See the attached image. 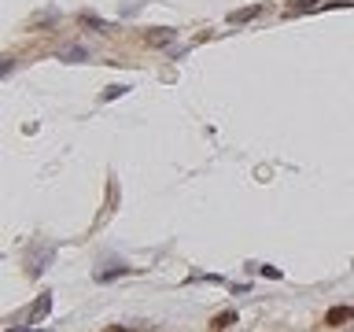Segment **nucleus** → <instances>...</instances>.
I'll return each instance as SVG.
<instances>
[{
	"label": "nucleus",
	"mask_w": 354,
	"mask_h": 332,
	"mask_svg": "<svg viewBox=\"0 0 354 332\" xmlns=\"http://www.w3.org/2000/svg\"><path fill=\"white\" fill-rule=\"evenodd\" d=\"M351 317H354V310H351V306H332L328 314H325V325L336 329V325H347Z\"/></svg>",
	"instance_id": "nucleus-1"
},
{
	"label": "nucleus",
	"mask_w": 354,
	"mask_h": 332,
	"mask_svg": "<svg viewBox=\"0 0 354 332\" xmlns=\"http://www.w3.org/2000/svg\"><path fill=\"white\" fill-rule=\"evenodd\" d=\"M48 310H52V295H41V299H37V306L30 310V325H37V321L48 314Z\"/></svg>",
	"instance_id": "nucleus-2"
},
{
	"label": "nucleus",
	"mask_w": 354,
	"mask_h": 332,
	"mask_svg": "<svg viewBox=\"0 0 354 332\" xmlns=\"http://www.w3.org/2000/svg\"><path fill=\"white\" fill-rule=\"evenodd\" d=\"M254 15H262V4H254V8H243V11H232V15H229V22H248V19H254Z\"/></svg>",
	"instance_id": "nucleus-3"
},
{
	"label": "nucleus",
	"mask_w": 354,
	"mask_h": 332,
	"mask_svg": "<svg viewBox=\"0 0 354 332\" xmlns=\"http://www.w3.org/2000/svg\"><path fill=\"white\" fill-rule=\"evenodd\" d=\"M232 321H236V314H232V310H225V314H218L214 321H210V329H214V332H225Z\"/></svg>",
	"instance_id": "nucleus-4"
},
{
	"label": "nucleus",
	"mask_w": 354,
	"mask_h": 332,
	"mask_svg": "<svg viewBox=\"0 0 354 332\" xmlns=\"http://www.w3.org/2000/svg\"><path fill=\"white\" fill-rule=\"evenodd\" d=\"M170 37H174V30H155V33H144V41H148V44H166Z\"/></svg>",
	"instance_id": "nucleus-5"
},
{
	"label": "nucleus",
	"mask_w": 354,
	"mask_h": 332,
	"mask_svg": "<svg viewBox=\"0 0 354 332\" xmlns=\"http://www.w3.org/2000/svg\"><path fill=\"white\" fill-rule=\"evenodd\" d=\"M310 8H317V0H292V4H288V15H299V11H310Z\"/></svg>",
	"instance_id": "nucleus-6"
}]
</instances>
